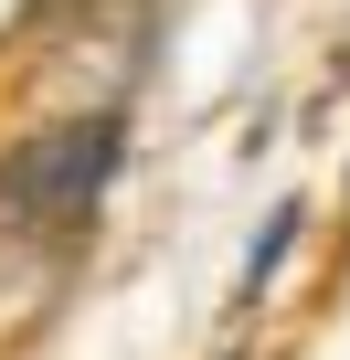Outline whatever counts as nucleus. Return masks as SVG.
Returning a JSON list of instances; mask_svg holds the SVG:
<instances>
[{
  "mask_svg": "<svg viewBox=\"0 0 350 360\" xmlns=\"http://www.w3.org/2000/svg\"><path fill=\"white\" fill-rule=\"evenodd\" d=\"M308 233V202H276L265 212V233H255V255H244V276H234V307H255L265 286H276V265H287V244Z\"/></svg>",
  "mask_w": 350,
  "mask_h": 360,
  "instance_id": "obj_3",
  "label": "nucleus"
},
{
  "mask_svg": "<svg viewBox=\"0 0 350 360\" xmlns=\"http://www.w3.org/2000/svg\"><path fill=\"white\" fill-rule=\"evenodd\" d=\"M117 169H127V117H22L0 138V244L85 255Z\"/></svg>",
  "mask_w": 350,
  "mask_h": 360,
  "instance_id": "obj_1",
  "label": "nucleus"
},
{
  "mask_svg": "<svg viewBox=\"0 0 350 360\" xmlns=\"http://www.w3.org/2000/svg\"><path fill=\"white\" fill-rule=\"evenodd\" d=\"M43 11H54V0H0V53H22V43H32V22H43Z\"/></svg>",
  "mask_w": 350,
  "mask_h": 360,
  "instance_id": "obj_4",
  "label": "nucleus"
},
{
  "mask_svg": "<svg viewBox=\"0 0 350 360\" xmlns=\"http://www.w3.org/2000/svg\"><path fill=\"white\" fill-rule=\"evenodd\" d=\"M32 117H127L149 53H159V0H54L32 22Z\"/></svg>",
  "mask_w": 350,
  "mask_h": 360,
  "instance_id": "obj_2",
  "label": "nucleus"
}]
</instances>
